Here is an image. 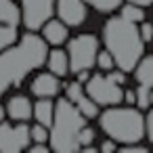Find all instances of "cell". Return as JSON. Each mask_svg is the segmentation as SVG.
<instances>
[{"mask_svg": "<svg viewBox=\"0 0 153 153\" xmlns=\"http://www.w3.org/2000/svg\"><path fill=\"white\" fill-rule=\"evenodd\" d=\"M46 42L36 34H25L19 44L0 51V97L21 82L46 61Z\"/></svg>", "mask_w": 153, "mask_h": 153, "instance_id": "obj_1", "label": "cell"}, {"mask_svg": "<svg viewBox=\"0 0 153 153\" xmlns=\"http://www.w3.org/2000/svg\"><path fill=\"white\" fill-rule=\"evenodd\" d=\"M103 42L107 53L113 57L115 67L122 71H132L145 53V42L138 34V25L124 17H111L105 23Z\"/></svg>", "mask_w": 153, "mask_h": 153, "instance_id": "obj_2", "label": "cell"}, {"mask_svg": "<svg viewBox=\"0 0 153 153\" xmlns=\"http://www.w3.org/2000/svg\"><path fill=\"white\" fill-rule=\"evenodd\" d=\"M86 126V117L69 99H59L53 111V122L48 126V147L61 153L80 151L78 132Z\"/></svg>", "mask_w": 153, "mask_h": 153, "instance_id": "obj_3", "label": "cell"}, {"mask_svg": "<svg viewBox=\"0 0 153 153\" xmlns=\"http://www.w3.org/2000/svg\"><path fill=\"white\" fill-rule=\"evenodd\" d=\"M99 124L103 132L117 145L140 143V138H145V117L140 109H134V105L128 107L111 105L105 113L99 115Z\"/></svg>", "mask_w": 153, "mask_h": 153, "instance_id": "obj_4", "label": "cell"}, {"mask_svg": "<svg viewBox=\"0 0 153 153\" xmlns=\"http://www.w3.org/2000/svg\"><path fill=\"white\" fill-rule=\"evenodd\" d=\"M99 53V38L94 34H80L67 44V61L69 71L78 74L82 69H92Z\"/></svg>", "mask_w": 153, "mask_h": 153, "instance_id": "obj_5", "label": "cell"}, {"mask_svg": "<svg viewBox=\"0 0 153 153\" xmlns=\"http://www.w3.org/2000/svg\"><path fill=\"white\" fill-rule=\"evenodd\" d=\"M84 92L97 103V105H103V107H111V105H117L122 103V86L111 82L107 76L103 74H97V76H90L86 82H84Z\"/></svg>", "mask_w": 153, "mask_h": 153, "instance_id": "obj_6", "label": "cell"}, {"mask_svg": "<svg viewBox=\"0 0 153 153\" xmlns=\"http://www.w3.org/2000/svg\"><path fill=\"white\" fill-rule=\"evenodd\" d=\"M32 143L30 138V126L25 122L9 124L7 120L0 122V153H17L27 149Z\"/></svg>", "mask_w": 153, "mask_h": 153, "instance_id": "obj_7", "label": "cell"}, {"mask_svg": "<svg viewBox=\"0 0 153 153\" xmlns=\"http://www.w3.org/2000/svg\"><path fill=\"white\" fill-rule=\"evenodd\" d=\"M55 13V0H21V19L30 32H38Z\"/></svg>", "mask_w": 153, "mask_h": 153, "instance_id": "obj_8", "label": "cell"}, {"mask_svg": "<svg viewBox=\"0 0 153 153\" xmlns=\"http://www.w3.org/2000/svg\"><path fill=\"white\" fill-rule=\"evenodd\" d=\"M65 94H67L65 99H69L86 120H90V117H97V115H99V105H97V103H94V101L84 92V84H80L78 80L65 86Z\"/></svg>", "mask_w": 153, "mask_h": 153, "instance_id": "obj_9", "label": "cell"}, {"mask_svg": "<svg viewBox=\"0 0 153 153\" xmlns=\"http://www.w3.org/2000/svg\"><path fill=\"white\" fill-rule=\"evenodd\" d=\"M57 15L67 27H78L86 19V2L84 0H55Z\"/></svg>", "mask_w": 153, "mask_h": 153, "instance_id": "obj_10", "label": "cell"}, {"mask_svg": "<svg viewBox=\"0 0 153 153\" xmlns=\"http://www.w3.org/2000/svg\"><path fill=\"white\" fill-rule=\"evenodd\" d=\"M59 88H61V84H59V78L55 76V74H38L34 80H32V86H30V90H32V94L34 97H55L57 92H59Z\"/></svg>", "mask_w": 153, "mask_h": 153, "instance_id": "obj_11", "label": "cell"}, {"mask_svg": "<svg viewBox=\"0 0 153 153\" xmlns=\"http://www.w3.org/2000/svg\"><path fill=\"white\" fill-rule=\"evenodd\" d=\"M42 40L46 42V44H53V46H61L65 40H67V36H69V30H67V25L61 21V19H48L42 27Z\"/></svg>", "mask_w": 153, "mask_h": 153, "instance_id": "obj_12", "label": "cell"}, {"mask_svg": "<svg viewBox=\"0 0 153 153\" xmlns=\"http://www.w3.org/2000/svg\"><path fill=\"white\" fill-rule=\"evenodd\" d=\"M7 115L15 122H27L32 117V101L25 94H13L7 103Z\"/></svg>", "mask_w": 153, "mask_h": 153, "instance_id": "obj_13", "label": "cell"}, {"mask_svg": "<svg viewBox=\"0 0 153 153\" xmlns=\"http://www.w3.org/2000/svg\"><path fill=\"white\" fill-rule=\"evenodd\" d=\"M46 67L51 74H55L57 78H65L69 74V61H67V53L61 48H55L51 53H46Z\"/></svg>", "mask_w": 153, "mask_h": 153, "instance_id": "obj_14", "label": "cell"}, {"mask_svg": "<svg viewBox=\"0 0 153 153\" xmlns=\"http://www.w3.org/2000/svg\"><path fill=\"white\" fill-rule=\"evenodd\" d=\"M53 111H55V103L48 97H38L36 105H32V117H36V122L46 128L53 122Z\"/></svg>", "mask_w": 153, "mask_h": 153, "instance_id": "obj_15", "label": "cell"}, {"mask_svg": "<svg viewBox=\"0 0 153 153\" xmlns=\"http://www.w3.org/2000/svg\"><path fill=\"white\" fill-rule=\"evenodd\" d=\"M134 78L138 84L153 88V55L138 59V63L134 65Z\"/></svg>", "mask_w": 153, "mask_h": 153, "instance_id": "obj_16", "label": "cell"}, {"mask_svg": "<svg viewBox=\"0 0 153 153\" xmlns=\"http://www.w3.org/2000/svg\"><path fill=\"white\" fill-rule=\"evenodd\" d=\"M0 23L15 25V27L21 23V11L13 0H0Z\"/></svg>", "mask_w": 153, "mask_h": 153, "instance_id": "obj_17", "label": "cell"}, {"mask_svg": "<svg viewBox=\"0 0 153 153\" xmlns=\"http://www.w3.org/2000/svg\"><path fill=\"white\" fill-rule=\"evenodd\" d=\"M17 27L15 25H7V23H0V51H4L9 46H13L17 42Z\"/></svg>", "mask_w": 153, "mask_h": 153, "instance_id": "obj_18", "label": "cell"}, {"mask_svg": "<svg viewBox=\"0 0 153 153\" xmlns=\"http://www.w3.org/2000/svg\"><path fill=\"white\" fill-rule=\"evenodd\" d=\"M120 17H124V19L132 21V23H140V21L145 19V11H143V7L128 2V4L122 7V15H120Z\"/></svg>", "mask_w": 153, "mask_h": 153, "instance_id": "obj_19", "label": "cell"}, {"mask_svg": "<svg viewBox=\"0 0 153 153\" xmlns=\"http://www.w3.org/2000/svg\"><path fill=\"white\" fill-rule=\"evenodd\" d=\"M84 2H88L99 13H111V11L122 7V0H84Z\"/></svg>", "mask_w": 153, "mask_h": 153, "instance_id": "obj_20", "label": "cell"}, {"mask_svg": "<svg viewBox=\"0 0 153 153\" xmlns=\"http://www.w3.org/2000/svg\"><path fill=\"white\" fill-rule=\"evenodd\" d=\"M149 92H151V88L149 86H138L136 90H134V105H136V109H147L149 105H151V101H149Z\"/></svg>", "mask_w": 153, "mask_h": 153, "instance_id": "obj_21", "label": "cell"}, {"mask_svg": "<svg viewBox=\"0 0 153 153\" xmlns=\"http://www.w3.org/2000/svg\"><path fill=\"white\" fill-rule=\"evenodd\" d=\"M30 138H32L34 143H48V128L36 122V124L30 128Z\"/></svg>", "mask_w": 153, "mask_h": 153, "instance_id": "obj_22", "label": "cell"}, {"mask_svg": "<svg viewBox=\"0 0 153 153\" xmlns=\"http://www.w3.org/2000/svg\"><path fill=\"white\" fill-rule=\"evenodd\" d=\"M94 65H99V69H103V71H109V69L115 67V61H113V57H111L107 51H103V53H97Z\"/></svg>", "mask_w": 153, "mask_h": 153, "instance_id": "obj_23", "label": "cell"}, {"mask_svg": "<svg viewBox=\"0 0 153 153\" xmlns=\"http://www.w3.org/2000/svg\"><path fill=\"white\" fill-rule=\"evenodd\" d=\"M92 140H94V130L88 128V126H82V130L78 132V145H80V149L86 147V145H92Z\"/></svg>", "mask_w": 153, "mask_h": 153, "instance_id": "obj_24", "label": "cell"}, {"mask_svg": "<svg viewBox=\"0 0 153 153\" xmlns=\"http://www.w3.org/2000/svg\"><path fill=\"white\" fill-rule=\"evenodd\" d=\"M138 34H140V38H143V42H151V40H153V25L147 23V21H140Z\"/></svg>", "mask_w": 153, "mask_h": 153, "instance_id": "obj_25", "label": "cell"}, {"mask_svg": "<svg viewBox=\"0 0 153 153\" xmlns=\"http://www.w3.org/2000/svg\"><path fill=\"white\" fill-rule=\"evenodd\" d=\"M107 78H109L111 82H115V84H120V86H122V84L126 82V71H122V69H115V67H113V69H109V71H107Z\"/></svg>", "mask_w": 153, "mask_h": 153, "instance_id": "obj_26", "label": "cell"}, {"mask_svg": "<svg viewBox=\"0 0 153 153\" xmlns=\"http://www.w3.org/2000/svg\"><path fill=\"white\" fill-rule=\"evenodd\" d=\"M149 149L140 143H130V145H122V153H147Z\"/></svg>", "mask_w": 153, "mask_h": 153, "instance_id": "obj_27", "label": "cell"}, {"mask_svg": "<svg viewBox=\"0 0 153 153\" xmlns=\"http://www.w3.org/2000/svg\"><path fill=\"white\" fill-rule=\"evenodd\" d=\"M145 134H147V138L151 140V145H153V109L147 113V117H145Z\"/></svg>", "mask_w": 153, "mask_h": 153, "instance_id": "obj_28", "label": "cell"}, {"mask_svg": "<svg viewBox=\"0 0 153 153\" xmlns=\"http://www.w3.org/2000/svg\"><path fill=\"white\" fill-rule=\"evenodd\" d=\"M27 151L30 153H48L51 147L46 143H34V145H27Z\"/></svg>", "mask_w": 153, "mask_h": 153, "instance_id": "obj_29", "label": "cell"}, {"mask_svg": "<svg viewBox=\"0 0 153 153\" xmlns=\"http://www.w3.org/2000/svg\"><path fill=\"white\" fill-rule=\"evenodd\" d=\"M117 147H120V145H117L115 140H111V138H109V140H103V143H101L99 151H103V153H111V151H115Z\"/></svg>", "mask_w": 153, "mask_h": 153, "instance_id": "obj_30", "label": "cell"}, {"mask_svg": "<svg viewBox=\"0 0 153 153\" xmlns=\"http://www.w3.org/2000/svg\"><path fill=\"white\" fill-rule=\"evenodd\" d=\"M122 101H124L126 105H134V90L124 92V94H122Z\"/></svg>", "mask_w": 153, "mask_h": 153, "instance_id": "obj_31", "label": "cell"}, {"mask_svg": "<svg viewBox=\"0 0 153 153\" xmlns=\"http://www.w3.org/2000/svg\"><path fill=\"white\" fill-rule=\"evenodd\" d=\"M128 2L138 4V7H149V4H153V0H128Z\"/></svg>", "mask_w": 153, "mask_h": 153, "instance_id": "obj_32", "label": "cell"}, {"mask_svg": "<svg viewBox=\"0 0 153 153\" xmlns=\"http://www.w3.org/2000/svg\"><path fill=\"white\" fill-rule=\"evenodd\" d=\"M4 117H7V109L4 105H0V122H4Z\"/></svg>", "mask_w": 153, "mask_h": 153, "instance_id": "obj_33", "label": "cell"}, {"mask_svg": "<svg viewBox=\"0 0 153 153\" xmlns=\"http://www.w3.org/2000/svg\"><path fill=\"white\" fill-rule=\"evenodd\" d=\"M149 101H151V105H153V88H151V92H149Z\"/></svg>", "mask_w": 153, "mask_h": 153, "instance_id": "obj_34", "label": "cell"}]
</instances>
